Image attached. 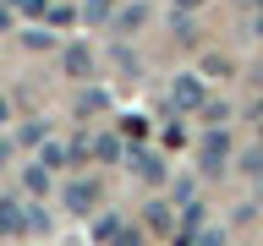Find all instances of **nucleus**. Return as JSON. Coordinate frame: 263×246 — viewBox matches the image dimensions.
Listing matches in <instances>:
<instances>
[{
	"label": "nucleus",
	"mask_w": 263,
	"mask_h": 246,
	"mask_svg": "<svg viewBox=\"0 0 263 246\" xmlns=\"http://www.w3.org/2000/svg\"><path fill=\"white\" fill-rule=\"evenodd\" d=\"M0 120H6V98H0Z\"/></svg>",
	"instance_id": "obj_1"
}]
</instances>
